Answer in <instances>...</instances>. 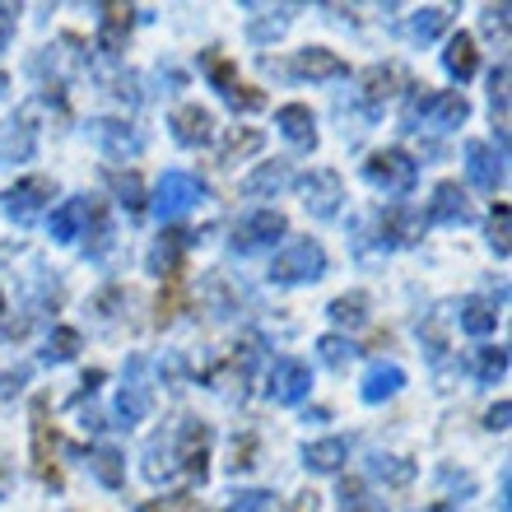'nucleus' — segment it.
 <instances>
[{
    "mask_svg": "<svg viewBox=\"0 0 512 512\" xmlns=\"http://www.w3.org/2000/svg\"><path fill=\"white\" fill-rule=\"evenodd\" d=\"M326 252L317 238H294L275 261H270V280L275 284H303V280H322Z\"/></svg>",
    "mask_w": 512,
    "mask_h": 512,
    "instance_id": "f257e3e1",
    "label": "nucleus"
},
{
    "mask_svg": "<svg viewBox=\"0 0 512 512\" xmlns=\"http://www.w3.org/2000/svg\"><path fill=\"white\" fill-rule=\"evenodd\" d=\"M364 177L373 182L378 191H387V196H405V191L415 187V159L405 154V149H373L364 163Z\"/></svg>",
    "mask_w": 512,
    "mask_h": 512,
    "instance_id": "f03ea898",
    "label": "nucleus"
},
{
    "mask_svg": "<svg viewBox=\"0 0 512 512\" xmlns=\"http://www.w3.org/2000/svg\"><path fill=\"white\" fill-rule=\"evenodd\" d=\"M205 196V182L196 173H187V168H168V173L159 177V191H154V205H159L163 219H177L187 215L191 205Z\"/></svg>",
    "mask_w": 512,
    "mask_h": 512,
    "instance_id": "7ed1b4c3",
    "label": "nucleus"
},
{
    "mask_svg": "<svg viewBox=\"0 0 512 512\" xmlns=\"http://www.w3.org/2000/svg\"><path fill=\"white\" fill-rule=\"evenodd\" d=\"M56 447H61V438H56L52 419H47V396H38V401H33V471H38L42 485L61 489V466H56Z\"/></svg>",
    "mask_w": 512,
    "mask_h": 512,
    "instance_id": "20e7f679",
    "label": "nucleus"
},
{
    "mask_svg": "<svg viewBox=\"0 0 512 512\" xmlns=\"http://www.w3.org/2000/svg\"><path fill=\"white\" fill-rule=\"evenodd\" d=\"M312 391V368L294 354H280L275 364H270V378H266V396L275 405H298L303 396Z\"/></svg>",
    "mask_w": 512,
    "mask_h": 512,
    "instance_id": "39448f33",
    "label": "nucleus"
},
{
    "mask_svg": "<svg viewBox=\"0 0 512 512\" xmlns=\"http://www.w3.org/2000/svg\"><path fill=\"white\" fill-rule=\"evenodd\" d=\"M56 196V182L52 177H19L0 201H5V215L14 219V224H33V219L47 210V201Z\"/></svg>",
    "mask_w": 512,
    "mask_h": 512,
    "instance_id": "423d86ee",
    "label": "nucleus"
},
{
    "mask_svg": "<svg viewBox=\"0 0 512 512\" xmlns=\"http://www.w3.org/2000/svg\"><path fill=\"white\" fill-rule=\"evenodd\" d=\"M298 191H303V205H308L317 219H336L340 215V201H345V182H340V173H331V168H312V173L298 182Z\"/></svg>",
    "mask_w": 512,
    "mask_h": 512,
    "instance_id": "0eeeda50",
    "label": "nucleus"
},
{
    "mask_svg": "<svg viewBox=\"0 0 512 512\" xmlns=\"http://www.w3.org/2000/svg\"><path fill=\"white\" fill-rule=\"evenodd\" d=\"M289 233V219L280 210H256L252 219H243L238 229H233V252H261V247H275Z\"/></svg>",
    "mask_w": 512,
    "mask_h": 512,
    "instance_id": "6e6552de",
    "label": "nucleus"
},
{
    "mask_svg": "<svg viewBox=\"0 0 512 512\" xmlns=\"http://www.w3.org/2000/svg\"><path fill=\"white\" fill-rule=\"evenodd\" d=\"M210 443H215V429H210V424H187L182 438H177L173 457L191 480H205V475H210Z\"/></svg>",
    "mask_w": 512,
    "mask_h": 512,
    "instance_id": "1a4fd4ad",
    "label": "nucleus"
},
{
    "mask_svg": "<svg viewBox=\"0 0 512 512\" xmlns=\"http://www.w3.org/2000/svg\"><path fill=\"white\" fill-rule=\"evenodd\" d=\"M289 75H298V80H345L350 66H345L331 47H303V52L289 61Z\"/></svg>",
    "mask_w": 512,
    "mask_h": 512,
    "instance_id": "9d476101",
    "label": "nucleus"
},
{
    "mask_svg": "<svg viewBox=\"0 0 512 512\" xmlns=\"http://www.w3.org/2000/svg\"><path fill=\"white\" fill-rule=\"evenodd\" d=\"M396 84H405V70L401 66H368L359 75V98H364L368 117H378L387 108V98L396 94Z\"/></svg>",
    "mask_w": 512,
    "mask_h": 512,
    "instance_id": "9b49d317",
    "label": "nucleus"
},
{
    "mask_svg": "<svg viewBox=\"0 0 512 512\" xmlns=\"http://www.w3.org/2000/svg\"><path fill=\"white\" fill-rule=\"evenodd\" d=\"M378 229H382V247H410V243H419V233L429 229V224L410 205H391V210H382Z\"/></svg>",
    "mask_w": 512,
    "mask_h": 512,
    "instance_id": "f8f14e48",
    "label": "nucleus"
},
{
    "mask_svg": "<svg viewBox=\"0 0 512 512\" xmlns=\"http://www.w3.org/2000/svg\"><path fill=\"white\" fill-rule=\"evenodd\" d=\"M466 219H471V201H466L461 182H438L429 210H424V224H466Z\"/></svg>",
    "mask_w": 512,
    "mask_h": 512,
    "instance_id": "ddd939ff",
    "label": "nucleus"
},
{
    "mask_svg": "<svg viewBox=\"0 0 512 512\" xmlns=\"http://www.w3.org/2000/svg\"><path fill=\"white\" fill-rule=\"evenodd\" d=\"M275 126H280V135L294 149H312V145H317V117H312L308 103H284V108L275 112Z\"/></svg>",
    "mask_w": 512,
    "mask_h": 512,
    "instance_id": "4468645a",
    "label": "nucleus"
},
{
    "mask_svg": "<svg viewBox=\"0 0 512 512\" xmlns=\"http://www.w3.org/2000/svg\"><path fill=\"white\" fill-rule=\"evenodd\" d=\"M173 135H177V145L201 149V145H210V135H215V117H210L201 103H187V108L173 112Z\"/></svg>",
    "mask_w": 512,
    "mask_h": 512,
    "instance_id": "2eb2a0df",
    "label": "nucleus"
},
{
    "mask_svg": "<svg viewBox=\"0 0 512 512\" xmlns=\"http://www.w3.org/2000/svg\"><path fill=\"white\" fill-rule=\"evenodd\" d=\"M466 173H471V182L480 191H499L503 187V154H494L485 140H471V145H466Z\"/></svg>",
    "mask_w": 512,
    "mask_h": 512,
    "instance_id": "dca6fc26",
    "label": "nucleus"
},
{
    "mask_svg": "<svg viewBox=\"0 0 512 512\" xmlns=\"http://www.w3.org/2000/svg\"><path fill=\"white\" fill-rule=\"evenodd\" d=\"M131 24H135V10H131V5H103V19H98V52H103V56H117V52H122Z\"/></svg>",
    "mask_w": 512,
    "mask_h": 512,
    "instance_id": "f3484780",
    "label": "nucleus"
},
{
    "mask_svg": "<svg viewBox=\"0 0 512 512\" xmlns=\"http://www.w3.org/2000/svg\"><path fill=\"white\" fill-rule=\"evenodd\" d=\"M401 387H405V368L378 359V364L364 373V382H359V396H364L368 405H378V401H387V396H396Z\"/></svg>",
    "mask_w": 512,
    "mask_h": 512,
    "instance_id": "a211bd4d",
    "label": "nucleus"
},
{
    "mask_svg": "<svg viewBox=\"0 0 512 512\" xmlns=\"http://www.w3.org/2000/svg\"><path fill=\"white\" fill-rule=\"evenodd\" d=\"M191 243V233L187 229H163L159 233V243H154V252H149V270L154 275H173V270H182V252H187Z\"/></svg>",
    "mask_w": 512,
    "mask_h": 512,
    "instance_id": "6ab92c4d",
    "label": "nucleus"
},
{
    "mask_svg": "<svg viewBox=\"0 0 512 512\" xmlns=\"http://www.w3.org/2000/svg\"><path fill=\"white\" fill-rule=\"evenodd\" d=\"M443 66H447V75H452V80H461V84H466L475 70H480V52H475V38H471V33H452V38H447Z\"/></svg>",
    "mask_w": 512,
    "mask_h": 512,
    "instance_id": "aec40b11",
    "label": "nucleus"
},
{
    "mask_svg": "<svg viewBox=\"0 0 512 512\" xmlns=\"http://www.w3.org/2000/svg\"><path fill=\"white\" fill-rule=\"evenodd\" d=\"M345 457H350V443H345V438H317V443L303 447V466L317 475H336L340 466H345Z\"/></svg>",
    "mask_w": 512,
    "mask_h": 512,
    "instance_id": "412c9836",
    "label": "nucleus"
},
{
    "mask_svg": "<svg viewBox=\"0 0 512 512\" xmlns=\"http://www.w3.org/2000/svg\"><path fill=\"white\" fill-rule=\"evenodd\" d=\"M252 364H256V345H243V350H233L224 364L210 373V382L215 387H224V391H238L243 396V387H247V378H252Z\"/></svg>",
    "mask_w": 512,
    "mask_h": 512,
    "instance_id": "4be33fe9",
    "label": "nucleus"
},
{
    "mask_svg": "<svg viewBox=\"0 0 512 512\" xmlns=\"http://www.w3.org/2000/svg\"><path fill=\"white\" fill-rule=\"evenodd\" d=\"M154 326H173L187 308V270H173V275H163V289H159V303H154Z\"/></svg>",
    "mask_w": 512,
    "mask_h": 512,
    "instance_id": "5701e85b",
    "label": "nucleus"
},
{
    "mask_svg": "<svg viewBox=\"0 0 512 512\" xmlns=\"http://www.w3.org/2000/svg\"><path fill=\"white\" fill-rule=\"evenodd\" d=\"M471 117V103H466V94H433L429 108H424V122L438 126V131H452V126H461Z\"/></svg>",
    "mask_w": 512,
    "mask_h": 512,
    "instance_id": "b1692460",
    "label": "nucleus"
},
{
    "mask_svg": "<svg viewBox=\"0 0 512 512\" xmlns=\"http://www.w3.org/2000/svg\"><path fill=\"white\" fill-rule=\"evenodd\" d=\"M289 177H294V173H289V163H284V159L261 163L256 173L243 177V191H247V196H275L280 187H289Z\"/></svg>",
    "mask_w": 512,
    "mask_h": 512,
    "instance_id": "393cba45",
    "label": "nucleus"
},
{
    "mask_svg": "<svg viewBox=\"0 0 512 512\" xmlns=\"http://www.w3.org/2000/svg\"><path fill=\"white\" fill-rule=\"evenodd\" d=\"M84 224H89V201H84V196L66 201L61 210H52V238H56V243H70V238H80Z\"/></svg>",
    "mask_w": 512,
    "mask_h": 512,
    "instance_id": "a878e982",
    "label": "nucleus"
},
{
    "mask_svg": "<svg viewBox=\"0 0 512 512\" xmlns=\"http://www.w3.org/2000/svg\"><path fill=\"white\" fill-rule=\"evenodd\" d=\"M94 135L103 140V149L108 154H140V131H131L126 122H112V117H103V122H94Z\"/></svg>",
    "mask_w": 512,
    "mask_h": 512,
    "instance_id": "bb28decb",
    "label": "nucleus"
},
{
    "mask_svg": "<svg viewBox=\"0 0 512 512\" xmlns=\"http://www.w3.org/2000/svg\"><path fill=\"white\" fill-rule=\"evenodd\" d=\"M89 471L98 475V485L103 489H122L126 485V457L117 447H98L94 457H89Z\"/></svg>",
    "mask_w": 512,
    "mask_h": 512,
    "instance_id": "cd10ccee",
    "label": "nucleus"
},
{
    "mask_svg": "<svg viewBox=\"0 0 512 512\" xmlns=\"http://www.w3.org/2000/svg\"><path fill=\"white\" fill-rule=\"evenodd\" d=\"M457 317H461V331H466V336H489V331L499 326V312H494V303H485V298H466Z\"/></svg>",
    "mask_w": 512,
    "mask_h": 512,
    "instance_id": "c85d7f7f",
    "label": "nucleus"
},
{
    "mask_svg": "<svg viewBox=\"0 0 512 512\" xmlns=\"http://www.w3.org/2000/svg\"><path fill=\"white\" fill-rule=\"evenodd\" d=\"M266 145V135L256 131V126H238V131H229V140L219 145V163H243L247 154H256V149Z\"/></svg>",
    "mask_w": 512,
    "mask_h": 512,
    "instance_id": "c756f323",
    "label": "nucleus"
},
{
    "mask_svg": "<svg viewBox=\"0 0 512 512\" xmlns=\"http://www.w3.org/2000/svg\"><path fill=\"white\" fill-rule=\"evenodd\" d=\"M145 415H149V387H145V382H131V387H122V396H117V419H122V429L140 424Z\"/></svg>",
    "mask_w": 512,
    "mask_h": 512,
    "instance_id": "7c9ffc66",
    "label": "nucleus"
},
{
    "mask_svg": "<svg viewBox=\"0 0 512 512\" xmlns=\"http://www.w3.org/2000/svg\"><path fill=\"white\" fill-rule=\"evenodd\" d=\"M89 224H94V233H84V252L103 256L112 247V224H108V205H103V201L89 205Z\"/></svg>",
    "mask_w": 512,
    "mask_h": 512,
    "instance_id": "2f4dec72",
    "label": "nucleus"
},
{
    "mask_svg": "<svg viewBox=\"0 0 512 512\" xmlns=\"http://www.w3.org/2000/svg\"><path fill=\"white\" fill-rule=\"evenodd\" d=\"M75 354H80V331H75V326H56L52 340H47V350H42V359H47V364H70Z\"/></svg>",
    "mask_w": 512,
    "mask_h": 512,
    "instance_id": "473e14b6",
    "label": "nucleus"
},
{
    "mask_svg": "<svg viewBox=\"0 0 512 512\" xmlns=\"http://www.w3.org/2000/svg\"><path fill=\"white\" fill-rule=\"evenodd\" d=\"M447 24H452V10H443V5H433V10H419L415 19H410V38H415V42H433Z\"/></svg>",
    "mask_w": 512,
    "mask_h": 512,
    "instance_id": "72a5a7b5",
    "label": "nucleus"
},
{
    "mask_svg": "<svg viewBox=\"0 0 512 512\" xmlns=\"http://www.w3.org/2000/svg\"><path fill=\"white\" fill-rule=\"evenodd\" d=\"M326 312H331V322H340V326H359V322L368 317V294H364V289H354V294H340Z\"/></svg>",
    "mask_w": 512,
    "mask_h": 512,
    "instance_id": "f704fd0d",
    "label": "nucleus"
},
{
    "mask_svg": "<svg viewBox=\"0 0 512 512\" xmlns=\"http://www.w3.org/2000/svg\"><path fill=\"white\" fill-rule=\"evenodd\" d=\"M373 475H378V480H387L391 489H405L410 480H415V461H405V457H373Z\"/></svg>",
    "mask_w": 512,
    "mask_h": 512,
    "instance_id": "c9c22d12",
    "label": "nucleus"
},
{
    "mask_svg": "<svg viewBox=\"0 0 512 512\" xmlns=\"http://www.w3.org/2000/svg\"><path fill=\"white\" fill-rule=\"evenodd\" d=\"M475 373H480V382H503L508 378V350L503 345H485L475 354Z\"/></svg>",
    "mask_w": 512,
    "mask_h": 512,
    "instance_id": "e433bc0d",
    "label": "nucleus"
},
{
    "mask_svg": "<svg viewBox=\"0 0 512 512\" xmlns=\"http://www.w3.org/2000/svg\"><path fill=\"white\" fill-rule=\"evenodd\" d=\"M112 187H117V196H122V205L131 210V215L145 210V187H140V177L135 173H112Z\"/></svg>",
    "mask_w": 512,
    "mask_h": 512,
    "instance_id": "4c0bfd02",
    "label": "nucleus"
},
{
    "mask_svg": "<svg viewBox=\"0 0 512 512\" xmlns=\"http://www.w3.org/2000/svg\"><path fill=\"white\" fill-rule=\"evenodd\" d=\"M489 247L499 256H508V201H499L494 210H489Z\"/></svg>",
    "mask_w": 512,
    "mask_h": 512,
    "instance_id": "58836bf2",
    "label": "nucleus"
},
{
    "mask_svg": "<svg viewBox=\"0 0 512 512\" xmlns=\"http://www.w3.org/2000/svg\"><path fill=\"white\" fill-rule=\"evenodd\" d=\"M317 354H322L331 368H345L354 359V345L345 336H322V340H317Z\"/></svg>",
    "mask_w": 512,
    "mask_h": 512,
    "instance_id": "ea45409f",
    "label": "nucleus"
},
{
    "mask_svg": "<svg viewBox=\"0 0 512 512\" xmlns=\"http://www.w3.org/2000/svg\"><path fill=\"white\" fill-rule=\"evenodd\" d=\"M205 75L215 80V89H219V94H229L233 84H238V70H233V61H224V56H219V52H210V56H205Z\"/></svg>",
    "mask_w": 512,
    "mask_h": 512,
    "instance_id": "a19ab883",
    "label": "nucleus"
},
{
    "mask_svg": "<svg viewBox=\"0 0 512 512\" xmlns=\"http://www.w3.org/2000/svg\"><path fill=\"white\" fill-rule=\"evenodd\" d=\"M140 512H205L201 499H191V494H168V499H145Z\"/></svg>",
    "mask_w": 512,
    "mask_h": 512,
    "instance_id": "79ce46f5",
    "label": "nucleus"
},
{
    "mask_svg": "<svg viewBox=\"0 0 512 512\" xmlns=\"http://www.w3.org/2000/svg\"><path fill=\"white\" fill-rule=\"evenodd\" d=\"M224 98H229L233 112H256V108H266V94H261V89H252V84H233Z\"/></svg>",
    "mask_w": 512,
    "mask_h": 512,
    "instance_id": "37998d69",
    "label": "nucleus"
},
{
    "mask_svg": "<svg viewBox=\"0 0 512 512\" xmlns=\"http://www.w3.org/2000/svg\"><path fill=\"white\" fill-rule=\"evenodd\" d=\"M256 466V433H243L238 443H233V461H229V471H252Z\"/></svg>",
    "mask_w": 512,
    "mask_h": 512,
    "instance_id": "c03bdc74",
    "label": "nucleus"
},
{
    "mask_svg": "<svg viewBox=\"0 0 512 512\" xmlns=\"http://www.w3.org/2000/svg\"><path fill=\"white\" fill-rule=\"evenodd\" d=\"M266 508H270L266 489H243V494H233L229 499V512H266Z\"/></svg>",
    "mask_w": 512,
    "mask_h": 512,
    "instance_id": "a18cd8bd",
    "label": "nucleus"
},
{
    "mask_svg": "<svg viewBox=\"0 0 512 512\" xmlns=\"http://www.w3.org/2000/svg\"><path fill=\"white\" fill-rule=\"evenodd\" d=\"M289 512H322V494H317V489H303V494L289 499Z\"/></svg>",
    "mask_w": 512,
    "mask_h": 512,
    "instance_id": "49530a36",
    "label": "nucleus"
},
{
    "mask_svg": "<svg viewBox=\"0 0 512 512\" xmlns=\"http://www.w3.org/2000/svg\"><path fill=\"white\" fill-rule=\"evenodd\" d=\"M284 28H289V14H280V19H261V24H252V38L261 42V38H270V33L280 38Z\"/></svg>",
    "mask_w": 512,
    "mask_h": 512,
    "instance_id": "de8ad7c7",
    "label": "nucleus"
},
{
    "mask_svg": "<svg viewBox=\"0 0 512 512\" xmlns=\"http://www.w3.org/2000/svg\"><path fill=\"white\" fill-rule=\"evenodd\" d=\"M340 503H345V508L364 503V480H340Z\"/></svg>",
    "mask_w": 512,
    "mask_h": 512,
    "instance_id": "09e8293b",
    "label": "nucleus"
},
{
    "mask_svg": "<svg viewBox=\"0 0 512 512\" xmlns=\"http://www.w3.org/2000/svg\"><path fill=\"white\" fill-rule=\"evenodd\" d=\"M28 382V368H10L5 378H0V396H14V391Z\"/></svg>",
    "mask_w": 512,
    "mask_h": 512,
    "instance_id": "8fccbe9b",
    "label": "nucleus"
},
{
    "mask_svg": "<svg viewBox=\"0 0 512 512\" xmlns=\"http://www.w3.org/2000/svg\"><path fill=\"white\" fill-rule=\"evenodd\" d=\"M508 415H512V405H508V401H499V405H494V410L485 415V424H489L494 433H503V429H508Z\"/></svg>",
    "mask_w": 512,
    "mask_h": 512,
    "instance_id": "3c124183",
    "label": "nucleus"
},
{
    "mask_svg": "<svg viewBox=\"0 0 512 512\" xmlns=\"http://www.w3.org/2000/svg\"><path fill=\"white\" fill-rule=\"evenodd\" d=\"M14 14H19V10L0 5V52H5V42H10V33H14Z\"/></svg>",
    "mask_w": 512,
    "mask_h": 512,
    "instance_id": "603ef678",
    "label": "nucleus"
},
{
    "mask_svg": "<svg viewBox=\"0 0 512 512\" xmlns=\"http://www.w3.org/2000/svg\"><path fill=\"white\" fill-rule=\"evenodd\" d=\"M10 480H14V475H10V461H0V499L10 494Z\"/></svg>",
    "mask_w": 512,
    "mask_h": 512,
    "instance_id": "864d4df0",
    "label": "nucleus"
},
{
    "mask_svg": "<svg viewBox=\"0 0 512 512\" xmlns=\"http://www.w3.org/2000/svg\"><path fill=\"white\" fill-rule=\"evenodd\" d=\"M429 512H457V503H452V499H438Z\"/></svg>",
    "mask_w": 512,
    "mask_h": 512,
    "instance_id": "5fc2aeb1",
    "label": "nucleus"
},
{
    "mask_svg": "<svg viewBox=\"0 0 512 512\" xmlns=\"http://www.w3.org/2000/svg\"><path fill=\"white\" fill-rule=\"evenodd\" d=\"M345 512H378V508H368V499H364V503H354V508H345Z\"/></svg>",
    "mask_w": 512,
    "mask_h": 512,
    "instance_id": "6e6d98bb",
    "label": "nucleus"
},
{
    "mask_svg": "<svg viewBox=\"0 0 512 512\" xmlns=\"http://www.w3.org/2000/svg\"><path fill=\"white\" fill-rule=\"evenodd\" d=\"M0 317H5V294H0Z\"/></svg>",
    "mask_w": 512,
    "mask_h": 512,
    "instance_id": "4d7b16f0",
    "label": "nucleus"
},
{
    "mask_svg": "<svg viewBox=\"0 0 512 512\" xmlns=\"http://www.w3.org/2000/svg\"><path fill=\"white\" fill-rule=\"evenodd\" d=\"M0 89H10V80H5V75H0Z\"/></svg>",
    "mask_w": 512,
    "mask_h": 512,
    "instance_id": "13d9d810",
    "label": "nucleus"
}]
</instances>
